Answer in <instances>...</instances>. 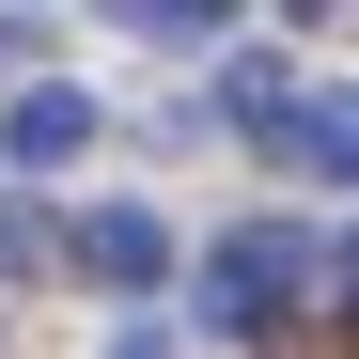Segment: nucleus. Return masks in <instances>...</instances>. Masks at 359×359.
Listing matches in <instances>:
<instances>
[{"mask_svg":"<svg viewBox=\"0 0 359 359\" xmlns=\"http://www.w3.org/2000/svg\"><path fill=\"white\" fill-rule=\"evenodd\" d=\"M0 281H47V219H32V188H0Z\"/></svg>","mask_w":359,"mask_h":359,"instance_id":"nucleus-5","label":"nucleus"},{"mask_svg":"<svg viewBox=\"0 0 359 359\" xmlns=\"http://www.w3.org/2000/svg\"><path fill=\"white\" fill-rule=\"evenodd\" d=\"M328 281H344V297H359V234H344V250H328Z\"/></svg>","mask_w":359,"mask_h":359,"instance_id":"nucleus-6","label":"nucleus"},{"mask_svg":"<svg viewBox=\"0 0 359 359\" xmlns=\"http://www.w3.org/2000/svg\"><path fill=\"white\" fill-rule=\"evenodd\" d=\"M79 141H94V94H79V79H47V94H16V126H0V156H16V172H63Z\"/></svg>","mask_w":359,"mask_h":359,"instance_id":"nucleus-3","label":"nucleus"},{"mask_svg":"<svg viewBox=\"0 0 359 359\" xmlns=\"http://www.w3.org/2000/svg\"><path fill=\"white\" fill-rule=\"evenodd\" d=\"M79 266H94L109 297H156V281H172V219H156V203H94V219H79Z\"/></svg>","mask_w":359,"mask_h":359,"instance_id":"nucleus-2","label":"nucleus"},{"mask_svg":"<svg viewBox=\"0 0 359 359\" xmlns=\"http://www.w3.org/2000/svg\"><path fill=\"white\" fill-rule=\"evenodd\" d=\"M281 156H313V172H359V94H313L281 126Z\"/></svg>","mask_w":359,"mask_h":359,"instance_id":"nucleus-4","label":"nucleus"},{"mask_svg":"<svg viewBox=\"0 0 359 359\" xmlns=\"http://www.w3.org/2000/svg\"><path fill=\"white\" fill-rule=\"evenodd\" d=\"M313 281H328L313 234H297V219H250V234H219V250H203V313H219V328H281Z\"/></svg>","mask_w":359,"mask_h":359,"instance_id":"nucleus-1","label":"nucleus"}]
</instances>
